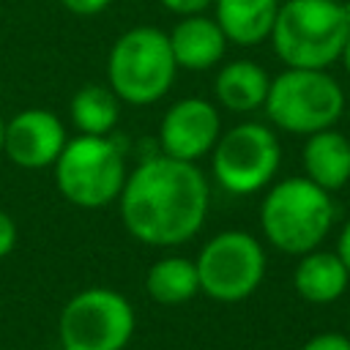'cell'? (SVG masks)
Returning a JSON list of instances; mask_svg holds the SVG:
<instances>
[{
	"mask_svg": "<svg viewBox=\"0 0 350 350\" xmlns=\"http://www.w3.org/2000/svg\"><path fill=\"white\" fill-rule=\"evenodd\" d=\"M120 219L145 246H180L191 241L208 216V180L194 161L150 156L126 175Z\"/></svg>",
	"mask_w": 350,
	"mask_h": 350,
	"instance_id": "6da1fadb",
	"label": "cell"
},
{
	"mask_svg": "<svg viewBox=\"0 0 350 350\" xmlns=\"http://www.w3.org/2000/svg\"><path fill=\"white\" fill-rule=\"evenodd\" d=\"M350 36V3L284 0L271 30L273 49L287 68H328Z\"/></svg>",
	"mask_w": 350,
	"mask_h": 350,
	"instance_id": "7a4b0ae2",
	"label": "cell"
},
{
	"mask_svg": "<svg viewBox=\"0 0 350 350\" xmlns=\"http://www.w3.org/2000/svg\"><path fill=\"white\" fill-rule=\"evenodd\" d=\"M336 221L331 191L304 178H284L273 183L260 205V230L265 241L282 252L301 257L317 249Z\"/></svg>",
	"mask_w": 350,
	"mask_h": 350,
	"instance_id": "3957f363",
	"label": "cell"
},
{
	"mask_svg": "<svg viewBox=\"0 0 350 350\" xmlns=\"http://www.w3.org/2000/svg\"><path fill=\"white\" fill-rule=\"evenodd\" d=\"M178 63L164 30L139 25L118 36L107 57V82L123 104L148 107L164 98L175 82Z\"/></svg>",
	"mask_w": 350,
	"mask_h": 350,
	"instance_id": "277c9868",
	"label": "cell"
},
{
	"mask_svg": "<svg viewBox=\"0 0 350 350\" xmlns=\"http://www.w3.org/2000/svg\"><path fill=\"white\" fill-rule=\"evenodd\" d=\"M265 115L290 134L334 129L345 112V90L325 68H284L271 79Z\"/></svg>",
	"mask_w": 350,
	"mask_h": 350,
	"instance_id": "5b68a950",
	"label": "cell"
},
{
	"mask_svg": "<svg viewBox=\"0 0 350 350\" xmlns=\"http://www.w3.org/2000/svg\"><path fill=\"white\" fill-rule=\"evenodd\" d=\"M55 167L60 194L77 208H104L120 197L126 183V159L115 139L77 134L66 139Z\"/></svg>",
	"mask_w": 350,
	"mask_h": 350,
	"instance_id": "8992f818",
	"label": "cell"
},
{
	"mask_svg": "<svg viewBox=\"0 0 350 350\" xmlns=\"http://www.w3.org/2000/svg\"><path fill=\"white\" fill-rule=\"evenodd\" d=\"M134 306L109 287H88L68 298L57 334L63 350H126L134 336Z\"/></svg>",
	"mask_w": 350,
	"mask_h": 350,
	"instance_id": "52a82bcc",
	"label": "cell"
},
{
	"mask_svg": "<svg viewBox=\"0 0 350 350\" xmlns=\"http://www.w3.org/2000/svg\"><path fill=\"white\" fill-rule=\"evenodd\" d=\"M194 265L200 293L219 304H241L254 295L265 276V249L246 230H221L208 238Z\"/></svg>",
	"mask_w": 350,
	"mask_h": 350,
	"instance_id": "ba28073f",
	"label": "cell"
},
{
	"mask_svg": "<svg viewBox=\"0 0 350 350\" xmlns=\"http://www.w3.org/2000/svg\"><path fill=\"white\" fill-rule=\"evenodd\" d=\"M282 164V148L265 123H238L230 131L219 134L211 150L213 180L238 197L262 191L271 186Z\"/></svg>",
	"mask_w": 350,
	"mask_h": 350,
	"instance_id": "9c48e42d",
	"label": "cell"
},
{
	"mask_svg": "<svg viewBox=\"0 0 350 350\" xmlns=\"http://www.w3.org/2000/svg\"><path fill=\"white\" fill-rule=\"evenodd\" d=\"M221 134L219 109L200 96L175 101L159 126V148L170 159L197 161L208 156Z\"/></svg>",
	"mask_w": 350,
	"mask_h": 350,
	"instance_id": "30bf717a",
	"label": "cell"
},
{
	"mask_svg": "<svg viewBox=\"0 0 350 350\" xmlns=\"http://www.w3.org/2000/svg\"><path fill=\"white\" fill-rule=\"evenodd\" d=\"M66 129L49 109H22L5 120L3 153L22 170L52 167L66 148Z\"/></svg>",
	"mask_w": 350,
	"mask_h": 350,
	"instance_id": "8fae6325",
	"label": "cell"
},
{
	"mask_svg": "<svg viewBox=\"0 0 350 350\" xmlns=\"http://www.w3.org/2000/svg\"><path fill=\"white\" fill-rule=\"evenodd\" d=\"M167 38L178 68H189V71H205L216 66L230 44L219 22L205 14L180 16V22L167 33Z\"/></svg>",
	"mask_w": 350,
	"mask_h": 350,
	"instance_id": "7c38bea8",
	"label": "cell"
},
{
	"mask_svg": "<svg viewBox=\"0 0 350 350\" xmlns=\"http://www.w3.org/2000/svg\"><path fill=\"white\" fill-rule=\"evenodd\" d=\"M301 161L306 178L334 194L350 180V139L336 129L314 131L304 142Z\"/></svg>",
	"mask_w": 350,
	"mask_h": 350,
	"instance_id": "4fadbf2b",
	"label": "cell"
},
{
	"mask_svg": "<svg viewBox=\"0 0 350 350\" xmlns=\"http://www.w3.org/2000/svg\"><path fill=\"white\" fill-rule=\"evenodd\" d=\"M347 284H350V273L336 252L312 249L298 257L293 287L306 304H317V306L334 304L347 290Z\"/></svg>",
	"mask_w": 350,
	"mask_h": 350,
	"instance_id": "5bb4252c",
	"label": "cell"
},
{
	"mask_svg": "<svg viewBox=\"0 0 350 350\" xmlns=\"http://www.w3.org/2000/svg\"><path fill=\"white\" fill-rule=\"evenodd\" d=\"M216 22L230 44L257 46L271 38L279 0H213Z\"/></svg>",
	"mask_w": 350,
	"mask_h": 350,
	"instance_id": "9a60e30c",
	"label": "cell"
},
{
	"mask_svg": "<svg viewBox=\"0 0 350 350\" xmlns=\"http://www.w3.org/2000/svg\"><path fill=\"white\" fill-rule=\"evenodd\" d=\"M271 88L268 71L254 60H230L213 79V93L219 104L230 112H254L265 104Z\"/></svg>",
	"mask_w": 350,
	"mask_h": 350,
	"instance_id": "2e32d148",
	"label": "cell"
},
{
	"mask_svg": "<svg viewBox=\"0 0 350 350\" xmlns=\"http://www.w3.org/2000/svg\"><path fill=\"white\" fill-rule=\"evenodd\" d=\"M145 293L164 306H180L200 293L197 265L189 257L167 254L159 257L145 273Z\"/></svg>",
	"mask_w": 350,
	"mask_h": 350,
	"instance_id": "e0dca14e",
	"label": "cell"
},
{
	"mask_svg": "<svg viewBox=\"0 0 350 350\" xmlns=\"http://www.w3.org/2000/svg\"><path fill=\"white\" fill-rule=\"evenodd\" d=\"M68 115L79 134L109 137L120 118V98L109 85H85L71 96Z\"/></svg>",
	"mask_w": 350,
	"mask_h": 350,
	"instance_id": "ac0fdd59",
	"label": "cell"
},
{
	"mask_svg": "<svg viewBox=\"0 0 350 350\" xmlns=\"http://www.w3.org/2000/svg\"><path fill=\"white\" fill-rule=\"evenodd\" d=\"M298 350H350V336L336 334V331H323L309 336Z\"/></svg>",
	"mask_w": 350,
	"mask_h": 350,
	"instance_id": "d6986e66",
	"label": "cell"
},
{
	"mask_svg": "<svg viewBox=\"0 0 350 350\" xmlns=\"http://www.w3.org/2000/svg\"><path fill=\"white\" fill-rule=\"evenodd\" d=\"M14 246H16V221L11 219V213L0 208V260L8 257Z\"/></svg>",
	"mask_w": 350,
	"mask_h": 350,
	"instance_id": "ffe728a7",
	"label": "cell"
},
{
	"mask_svg": "<svg viewBox=\"0 0 350 350\" xmlns=\"http://www.w3.org/2000/svg\"><path fill=\"white\" fill-rule=\"evenodd\" d=\"M66 11L77 14V16H96L101 14L112 0H60Z\"/></svg>",
	"mask_w": 350,
	"mask_h": 350,
	"instance_id": "44dd1931",
	"label": "cell"
},
{
	"mask_svg": "<svg viewBox=\"0 0 350 350\" xmlns=\"http://www.w3.org/2000/svg\"><path fill=\"white\" fill-rule=\"evenodd\" d=\"M167 11L178 14V16H189V14H202L208 5H213V0H159Z\"/></svg>",
	"mask_w": 350,
	"mask_h": 350,
	"instance_id": "7402d4cb",
	"label": "cell"
},
{
	"mask_svg": "<svg viewBox=\"0 0 350 350\" xmlns=\"http://www.w3.org/2000/svg\"><path fill=\"white\" fill-rule=\"evenodd\" d=\"M336 254H339V260L345 262V268H347V273H350V219L345 221V227H342V232H339Z\"/></svg>",
	"mask_w": 350,
	"mask_h": 350,
	"instance_id": "603a6c76",
	"label": "cell"
},
{
	"mask_svg": "<svg viewBox=\"0 0 350 350\" xmlns=\"http://www.w3.org/2000/svg\"><path fill=\"white\" fill-rule=\"evenodd\" d=\"M339 60H342V66H345V74L350 77V36H347V41H345V46H342Z\"/></svg>",
	"mask_w": 350,
	"mask_h": 350,
	"instance_id": "cb8c5ba5",
	"label": "cell"
},
{
	"mask_svg": "<svg viewBox=\"0 0 350 350\" xmlns=\"http://www.w3.org/2000/svg\"><path fill=\"white\" fill-rule=\"evenodd\" d=\"M3 137H5V120L0 115V153H3Z\"/></svg>",
	"mask_w": 350,
	"mask_h": 350,
	"instance_id": "d4e9b609",
	"label": "cell"
}]
</instances>
